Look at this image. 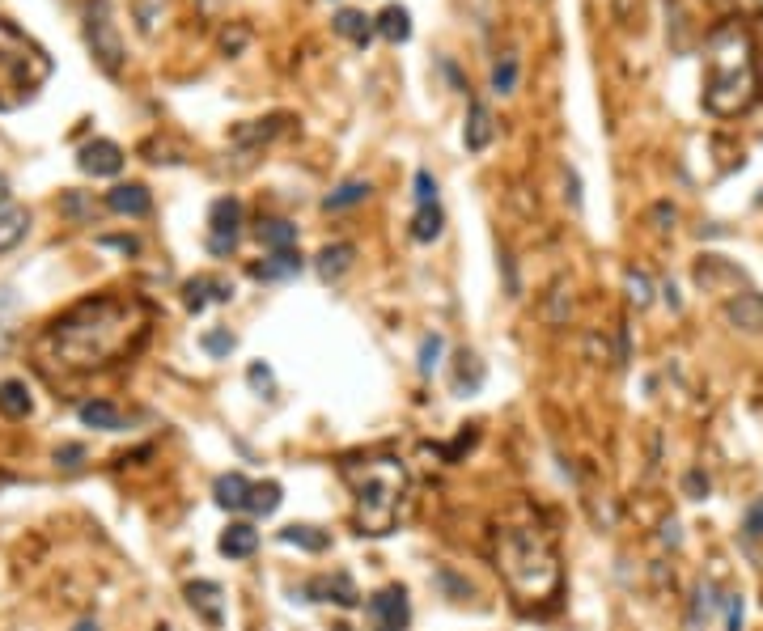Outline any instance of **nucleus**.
Masks as SVG:
<instances>
[{
  "mask_svg": "<svg viewBox=\"0 0 763 631\" xmlns=\"http://www.w3.org/2000/svg\"><path fill=\"white\" fill-rule=\"evenodd\" d=\"M149 339V305L140 297L102 293L77 301L39 339V356L68 373H94L128 360Z\"/></svg>",
  "mask_w": 763,
  "mask_h": 631,
  "instance_id": "nucleus-1",
  "label": "nucleus"
},
{
  "mask_svg": "<svg viewBox=\"0 0 763 631\" xmlns=\"http://www.w3.org/2000/svg\"><path fill=\"white\" fill-rule=\"evenodd\" d=\"M496 572L509 589V598L526 615H547V610L560 606L564 593V568L556 543L535 526H505L496 530V547H492Z\"/></svg>",
  "mask_w": 763,
  "mask_h": 631,
  "instance_id": "nucleus-2",
  "label": "nucleus"
},
{
  "mask_svg": "<svg viewBox=\"0 0 763 631\" xmlns=\"http://www.w3.org/2000/svg\"><path fill=\"white\" fill-rule=\"evenodd\" d=\"M759 102V60L751 30L730 17L704 43V111L717 119L747 115Z\"/></svg>",
  "mask_w": 763,
  "mask_h": 631,
  "instance_id": "nucleus-3",
  "label": "nucleus"
},
{
  "mask_svg": "<svg viewBox=\"0 0 763 631\" xmlns=\"http://www.w3.org/2000/svg\"><path fill=\"white\" fill-rule=\"evenodd\" d=\"M344 479L352 483V496H357V530L369 538H386L399 526V500L407 488V475L395 458H365V462H348Z\"/></svg>",
  "mask_w": 763,
  "mask_h": 631,
  "instance_id": "nucleus-4",
  "label": "nucleus"
},
{
  "mask_svg": "<svg viewBox=\"0 0 763 631\" xmlns=\"http://www.w3.org/2000/svg\"><path fill=\"white\" fill-rule=\"evenodd\" d=\"M51 77V56L22 34L13 22L0 17V111H13L26 98H34V89Z\"/></svg>",
  "mask_w": 763,
  "mask_h": 631,
  "instance_id": "nucleus-5",
  "label": "nucleus"
},
{
  "mask_svg": "<svg viewBox=\"0 0 763 631\" xmlns=\"http://www.w3.org/2000/svg\"><path fill=\"white\" fill-rule=\"evenodd\" d=\"M85 39H90L98 64L111 72V77H119V64H123V43L115 34V22H111V0H94L90 9H85Z\"/></svg>",
  "mask_w": 763,
  "mask_h": 631,
  "instance_id": "nucleus-6",
  "label": "nucleus"
},
{
  "mask_svg": "<svg viewBox=\"0 0 763 631\" xmlns=\"http://www.w3.org/2000/svg\"><path fill=\"white\" fill-rule=\"evenodd\" d=\"M369 615V631H407L412 623V606H407V589L403 585H386L378 589L365 606Z\"/></svg>",
  "mask_w": 763,
  "mask_h": 631,
  "instance_id": "nucleus-7",
  "label": "nucleus"
},
{
  "mask_svg": "<svg viewBox=\"0 0 763 631\" xmlns=\"http://www.w3.org/2000/svg\"><path fill=\"white\" fill-rule=\"evenodd\" d=\"M238 238H242V204L234 195H225V200H217L208 212V250L221 259L238 246Z\"/></svg>",
  "mask_w": 763,
  "mask_h": 631,
  "instance_id": "nucleus-8",
  "label": "nucleus"
},
{
  "mask_svg": "<svg viewBox=\"0 0 763 631\" xmlns=\"http://www.w3.org/2000/svg\"><path fill=\"white\" fill-rule=\"evenodd\" d=\"M306 593L310 602H335V606H344V610H352L361 602V593H357V585H352V576L348 572H327V576H314V581H306Z\"/></svg>",
  "mask_w": 763,
  "mask_h": 631,
  "instance_id": "nucleus-9",
  "label": "nucleus"
},
{
  "mask_svg": "<svg viewBox=\"0 0 763 631\" xmlns=\"http://www.w3.org/2000/svg\"><path fill=\"white\" fill-rule=\"evenodd\" d=\"M77 166L85 174H94V178H111L123 170V149L115 140H90L85 149L77 153Z\"/></svg>",
  "mask_w": 763,
  "mask_h": 631,
  "instance_id": "nucleus-10",
  "label": "nucleus"
},
{
  "mask_svg": "<svg viewBox=\"0 0 763 631\" xmlns=\"http://www.w3.org/2000/svg\"><path fill=\"white\" fill-rule=\"evenodd\" d=\"M187 602H191V610H195V615H200L208 627H221V623H225V593H221L217 581H191V585H187Z\"/></svg>",
  "mask_w": 763,
  "mask_h": 631,
  "instance_id": "nucleus-11",
  "label": "nucleus"
},
{
  "mask_svg": "<svg viewBox=\"0 0 763 631\" xmlns=\"http://www.w3.org/2000/svg\"><path fill=\"white\" fill-rule=\"evenodd\" d=\"M229 297H234V284L221 280V276H195L183 288V301H187L191 314H204L212 301H229Z\"/></svg>",
  "mask_w": 763,
  "mask_h": 631,
  "instance_id": "nucleus-12",
  "label": "nucleus"
},
{
  "mask_svg": "<svg viewBox=\"0 0 763 631\" xmlns=\"http://www.w3.org/2000/svg\"><path fill=\"white\" fill-rule=\"evenodd\" d=\"M725 318H730L738 331L759 335L763 331V297L755 293V288H742V293L730 297V305H725Z\"/></svg>",
  "mask_w": 763,
  "mask_h": 631,
  "instance_id": "nucleus-13",
  "label": "nucleus"
},
{
  "mask_svg": "<svg viewBox=\"0 0 763 631\" xmlns=\"http://www.w3.org/2000/svg\"><path fill=\"white\" fill-rule=\"evenodd\" d=\"M251 492H255V483L246 475H238V471H229V475H221L217 483H212V496H217V504L229 509V513L251 509Z\"/></svg>",
  "mask_w": 763,
  "mask_h": 631,
  "instance_id": "nucleus-14",
  "label": "nucleus"
},
{
  "mask_svg": "<svg viewBox=\"0 0 763 631\" xmlns=\"http://www.w3.org/2000/svg\"><path fill=\"white\" fill-rule=\"evenodd\" d=\"M496 136V119L484 102H471V111H467V128H463V144H467V153H484L488 144Z\"/></svg>",
  "mask_w": 763,
  "mask_h": 631,
  "instance_id": "nucleus-15",
  "label": "nucleus"
},
{
  "mask_svg": "<svg viewBox=\"0 0 763 631\" xmlns=\"http://www.w3.org/2000/svg\"><path fill=\"white\" fill-rule=\"evenodd\" d=\"M106 208L119 212V216H145L153 208L149 200V187H140V183H119L106 191Z\"/></svg>",
  "mask_w": 763,
  "mask_h": 631,
  "instance_id": "nucleus-16",
  "label": "nucleus"
},
{
  "mask_svg": "<svg viewBox=\"0 0 763 631\" xmlns=\"http://www.w3.org/2000/svg\"><path fill=\"white\" fill-rule=\"evenodd\" d=\"M221 555H229V560H251L255 547H259V530L251 526V521H234L225 534H221Z\"/></svg>",
  "mask_w": 763,
  "mask_h": 631,
  "instance_id": "nucleus-17",
  "label": "nucleus"
},
{
  "mask_svg": "<svg viewBox=\"0 0 763 631\" xmlns=\"http://www.w3.org/2000/svg\"><path fill=\"white\" fill-rule=\"evenodd\" d=\"M352 259H357V246H352V242H331V246L318 250L314 267H318V276H323V280L331 284V280H340V276L348 272Z\"/></svg>",
  "mask_w": 763,
  "mask_h": 631,
  "instance_id": "nucleus-18",
  "label": "nucleus"
},
{
  "mask_svg": "<svg viewBox=\"0 0 763 631\" xmlns=\"http://www.w3.org/2000/svg\"><path fill=\"white\" fill-rule=\"evenodd\" d=\"M297 272H301V255H297V250H272L268 259L251 267V276H255V280H263V284H272V280H289V276H297Z\"/></svg>",
  "mask_w": 763,
  "mask_h": 631,
  "instance_id": "nucleus-19",
  "label": "nucleus"
},
{
  "mask_svg": "<svg viewBox=\"0 0 763 631\" xmlns=\"http://www.w3.org/2000/svg\"><path fill=\"white\" fill-rule=\"evenodd\" d=\"M335 34H344V39L357 43V47H369V39L378 34V22L374 17H365L361 9H340L335 13Z\"/></svg>",
  "mask_w": 763,
  "mask_h": 631,
  "instance_id": "nucleus-20",
  "label": "nucleus"
},
{
  "mask_svg": "<svg viewBox=\"0 0 763 631\" xmlns=\"http://www.w3.org/2000/svg\"><path fill=\"white\" fill-rule=\"evenodd\" d=\"M280 543H289V547H297V551L318 555V551H327V547H331V534H327V530H318V526H306V521H293V526L280 530Z\"/></svg>",
  "mask_w": 763,
  "mask_h": 631,
  "instance_id": "nucleus-21",
  "label": "nucleus"
},
{
  "mask_svg": "<svg viewBox=\"0 0 763 631\" xmlns=\"http://www.w3.org/2000/svg\"><path fill=\"white\" fill-rule=\"evenodd\" d=\"M77 416H81V424L85 428H102V432H119L123 424V411L115 407V403H106V399H94V403H81L77 407Z\"/></svg>",
  "mask_w": 763,
  "mask_h": 631,
  "instance_id": "nucleus-22",
  "label": "nucleus"
},
{
  "mask_svg": "<svg viewBox=\"0 0 763 631\" xmlns=\"http://www.w3.org/2000/svg\"><path fill=\"white\" fill-rule=\"evenodd\" d=\"M374 22H378V34L386 43H407L412 39V13H407L403 5H386Z\"/></svg>",
  "mask_w": 763,
  "mask_h": 631,
  "instance_id": "nucleus-23",
  "label": "nucleus"
},
{
  "mask_svg": "<svg viewBox=\"0 0 763 631\" xmlns=\"http://www.w3.org/2000/svg\"><path fill=\"white\" fill-rule=\"evenodd\" d=\"M30 390L26 382H17V377H9V382H0V411H5L9 420H26L30 416Z\"/></svg>",
  "mask_w": 763,
  "mask_h": 631,
  "instance_id": "nucleus-24",
  "label": "nucleus"
},
{
  "mask_svg": "<svg viewBox=\"0 0 763 631\" xmlns=\"http://www.w3.org/2000/svg\"><path fill=\"white\" fill-rule=\"evenodd\" d=\"M26 229H30L26 208H13V204L0 208V250H13L17 242L26 238Z\"/></svg>",
  "mask_w": 763,
  "mask_h": 631,
  "instance_id": "nucleus-25",
  "label": "nucleus"
},
{
  "mask_svg": "<svg viewBox=\"0 0 763 631\" xmlns=\"http://www.w3.org/2000/svg\"><path fill=\"white\" fill-rule=\"evenodd\" d=\"M259 242L268 250H297V225L280 221V216H272V221H259Z\"/></svg>",
  "mask_w": 763,
  "mask_h": 631,
  "instance_id": "nucleus-26",
  "label": "nucleus"
},
{
  "mask_svg": "<svg viewBox=\"0 0 763 631\" xmlns=\"http://www.w3.org/2000/svg\"><path fill=\"white\" fill-rule=\"evenodd\" d=\"M365 195H369V183H365V178H348V183H340V187H335V191L327 195V200H323V208H327V212H344V208H357V204L365 200Z\"/></svg>",
  "mask_w": 763,
  "mask_h": 631,
  "instance_id": "nucleus-27",
  "label": "nucleus"
},
{
  "mask_svg": "<svg viewBox=\"0 0 763 631\" xmlns=\"http://www.w3.org/2000/svg\"><path fill=\"white\" fill-rule=\"evenodd\" d=\"M479 386H484V365H479V356L463 352L458 356V369H454V390L458 394H475Z\"/></svg>",
  "mask_w": 763,
  "mask_h": 631,
  "instance_id": "nucleus-28",
  "label": "nucleus"
},
{
  "mask_svg": "<svg viewBox=\"0 0 763 631\" xmlns=\"http://www.w3.org/2000/svg\"><path fill=\"white\" fill-rule=\"evenodd\" d=\"M717 610V589L713 585H696V598H691V615H687V631H700Z\"/></svg>",
  "mask_w": 763,
  "mask_h": 631,
  "instance_id": "nucleus-29",
  "label": "nucleus"
},
{
  "mask_svg": "<svg viewBox=\"0 0 763 631\" xmlns=\"http://www.w3.org/2000/svg\"><path fill=\"white\" fill-rule=\"evenodd\" d=\"M441 225H446V216H441L437 204L416 208V216H412V238H416V242H437V238H441Z\"/></svg>",
  "mask_w": 763,
  "mask_h": 631,
  "instance_id": "nucleus-30",
  "label": "nucleus"
},
{
  "mask_svg": "<svg viewBox=\"0 0 763 631\" xmlns=\"http://www.w3.org/2000/svg\"><path fill=\"white\" fill-rule=\"evenodd\" d=\"M280 483H255V492H251V513L255 517H272L280 509Z\"/></svg>",
  "mask_w": 763,
  "mask_h": 631,
  "instance_id": "nucleus-31",
  "label": "nucleus"
},
{
  "mask_svg": "<svg viewBox=\"0 0 763 631\" xmlns=\"http://www.w3.org/2000/svg\"><path fill=\"white\" fill-rule=\"evenodd\" d=\"M441 352H446V339H441L437 331H433V335H424V339H420V360H416V369H420L424 377H429V373L441 365Z\"/></svg>",
  "mask_w": 763,
  "mask_h": 631,
  "instance_id": "nucleus-32",
  "label": "nucleus"
},
{
  "mask_svg": "<svg viewBox=\"0 0 763 631\" xmlns=\"http://www.w3.org/2000/svg\"><path fill=\"white\" fill-rule=\"evenodd\" d=\"M513 85H518V56H501L492 68V89L496 94H513Z\"/></svg>",
  "mask_w": 763,
  "mask_h": 631,
  "instance_id": "nucleus-33",
  "label": "nucleus"
},
{
  "mask_svg": "<svg viewBox=\"0 0 763 631\" xmlns=\"http://www.w3.org/2000/svg\"><path fill=\"white\" fill-rule=\"evenodd\" d=\"M624 288H628V301L636 305V310H645V305L653 301V284H649V276H645V272H636V267L624 276Z\"/></svg>",
  "mask_w": 763,
  "mask_h": 631,
  "instance_id": "nucleus-34",
  "label": "nucleus"
},
{
  "mask_svg": "<svg viewBox=\"0 0 763 631\" xmlns=\"http://www.w3.org/2000/svg\"><path fill=\"white\" fill-rule=\"evenodd\" d=\"M200 344H204V352H208V356H229V352L238 348V339L229 335V331H208V335L200 339Z\"/></svg>",
  "mask_w": 763,
  "mask_h": 631,
  "instance_id": "nucleus-35",
  "label": "nucleus"
},
{
  "mask_svg": "<svg viewBox=\"0 0 763 631\" xmlns=\"http://www.w3.org/2000/svg\"><path fill=\"white\" fill-rule=\"evenodd\" d=\"M416 204H420V208L437 204V178H433L429 170H416Z\"/></svg>",
  "mask_w": 763,
  "mask_h": 631,
  "instance_id": "nucleus-36",
  "label": "nucleus"
},
{
  "mask_svg": "<svg viewBox=\"0 0 763 631\" xmlns=\"http://www.w3.org/2000/svg\"><path fill=\"white\" fill-rule=\"evenodd\" d=\"M246 382H251V390H259V394H272V386H276V377H272V369L263 365V360H255V365L246 369Z\"/></svg>",
  "mask_w": 763,
  "mask_h": 631,
  "instance_id": "nucleus-37",
  "label": "nucleus"
},
{
  "mask_svg": "<svg viewBox=\"0 0 763 631\" xmlns=\"http://www.w3.org/2000/svg\"><path fill=\"white\" fill-rule=\"evenodd\" d=\"M742 534H747V543H759V538H763V500L747 509V521H742Z\"/></svg>",
  "mask_w": 763,
  "mask_h": 631,
  "instance_id": "nucleus-38",
  "label": "nucleus"
},
{
  "mask_svg": "<svg viewBox=\"0 0 763 631\" xmlns=\"http://www.w3.org/2000/svg\"><path fill=\"white\" fill-rule=\"evenodd\" d=\"M725 631H742V593H725Z\"/></svg>",
  "mask_w": 763,
  "mask_h": 631,
  "instance_id": "nucleus-39",
  "label": "nucleus"
},
{
  "mask_svg": "<svg viewBox=\"0 0 763 631\" xmlns=\"http://www.w3.org/2000/svg\"><path fill=\"white\" fill-rule=\"evenodd\" d=\"M683 488H687L691 500H704V496H708V475H704V471H691V475L683 479Z\"/></svg>",
  "mask_w": 763,
  "mask_h": 631,
  "instance_id": "nucleus-40",
  "label": "nucleus"
},
{
  "mask_svg": "<svg viewBox=\"0 0 763 631\" xmlns=\"http://www.w3.org/2000/svg\"><path fill=\"white\" fill-rule=\"evenodd\" d=\"M81 458H85V445H60V449H56V462L68 466V471H73V466H81Z\"/></svg>",
  "mask_w": 763,
  "mask_h": 631,
  "instance_id": "nucleus-41",
  "label": "nucleus"
},
{
  "mask_svg": "<svg viewBox=\"0 0 763 631\" xmlns=\"http://www.w3.org/2000/svg\"><path fill=\"white\" fill-rule=\"evenodd\" d=\"M102 246H115V250H128V255H136V250H140V242L136 238H98Z\"/></svg>",
  "mask_w": 763,
  "mask_h": 631,
  "instance_id": "nucleus-42",
  "label": "nucleus"
},
{
  "mask_svg": "<svg viewBox=\"0 0 763 631\" xmlns=\"http://www.w3.org/2000/svg\"><path fill=\"white\" fill-rule=\"evenodd\" d=\"M662 543H666V547H679V521H674V517L662 526Z\"/></svg>",
  "mask_w": 763,
  "mask_h": 631,
  "instance_id": "nucleus-43",
  "label": "nucleus"
},
{
  "mask_svg": "<svg viewBox=\"0 0 763 631\" xmlns=\"http://www.w3.org/2000/svg\"><path fill=\"white\" fill-rule=\"evenodd\" d=\"M564 183H569V204L581 208V183H577V174L569 170V174H564Z\"/></svg>",
  "mask_w": 763,
  "mask_h": 631,
  "instance_id": "nucleus-44",
  "label": "nucleus"
},
{
  "mask_svg": "<svg viewBox=\"0 0 763 631\" xmlns=\"http://www.w3.org/2000/svg\"><path fill=\"white\" fill-rule=\"evenodd\" d=\"M77 631H98V627H94V623H81V627H77Z\"/></svg>",
  "mask_w": 763,
  "mask_h": 631,
  "instance_id": "nucleus-45",
  "label": "nucleus"
},
{
  "mask_svg": "<svg viewBox=\"0 0 763 631\" xmlns=\"http://www.w3.org/2000/svg\"><path fill=\"white\" fill-rule=\"evenodd\" d=\"M331 631H352V627H348V623H340V627H331Z\"/></svg>",
  "mask_w": 763,
  "mask_h": 631,
  "instance_id": "nucleus-46",
  "label": "nucleus"
},
{
  "mask_svg": "<svg viewBox=\"0 0 763 631\" xmlns=\"http://www.w3.org/2000/svg\"><path fill=\"white\" fill-rule=\"evenodd\" d=\"M0 200H5V178H0Z\"/></svg>",
  "mask_w": 763,
  "mask_h": 631,
  "instance_id": "nucleus-47",
  "label": "nucleus"
}]
</instances>
